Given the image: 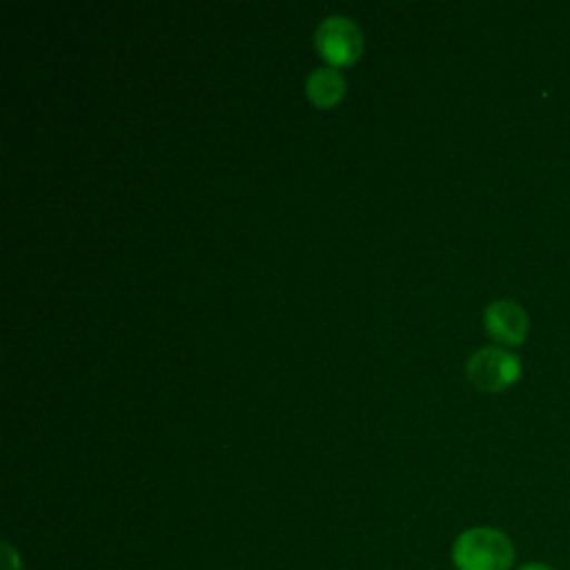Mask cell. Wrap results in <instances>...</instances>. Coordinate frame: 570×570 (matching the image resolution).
Segmentation results:
<instances>
[{"instance_id":"cell-1","label":"cell","mask_w":570,"mask_h":570,"mask_svg":"<svg viewBox=\"0 0 570 570\" xmlns=\"http://www.w3.org/2000/svg\"><path fill=\"white\" fill-rule=\"evenodd\" d=\"M512 557L510 539L494 528H470L452 546L456 570H508Z\"/></svg>"},{"instance_id":"cell-2","label":"cell","mask_w":570,"mask_h":570,"mask_svg":"<svg viewBox=\"0 0 570 570\" xmlns=\"http://www.w3.org/2000/svg\"><path fill=\"white\" fill-rule=\"evenodd\" d=\"M363 31L347 16H327L316 24L314 47L332 69L352 67L363 53Z\"/></svg>"},{"instance_id":"cell-3","label":"cell","mask_w":570,"mask_h":570,"mask_svg":"<svg viewBox=\"0 0 570 570\" xmlns=\"http://www.w3.org/2000/svg\"><path fill=\"white\" fill-rule=\"evenodd\" d=\"M465 374L474 387L483 392H501L519 381L521 363L514 354L501 347H483L468 358Z\"/></svg>"},{"instance_id":"cell-4","label":"cell","mask_w":570,"mask_h":570,"mask_svg":"<svg viewBox=\"0 0 570 570\" xmlns=\"http://www.w3.org/2000/svg\"><path fill=\"white\" fill-rule=\"evenodd\" d=\"M483 325L494 341L503 345H519L528 332V316L514 301H494L485 307Z\"/></svg>"},{"instance_id":"cell-5","label":"cell","mask_w":570,"mask_h":570,"mask_svg":"<svg viewBox=\"0 0 570 570\" xmlns=\"http://www.w3.org/2000/svg\"><path fill=\"white\" fill-rule=\"evenodd\" d=\"M305 96L318 109H332L345 98V78L338 69L318 67L305 80Z\"/></svg>"},{"instance_id":"cell-6","label":"cell","mask_w":570,"mask_h":570,"mask_svg":"<svg viewBox=\"0 0 570 570\" xmlns=\"http://www.w3.org/2000/svg\"><path fill=\"white\" fill-rule=\"evenodd\" d=\"M519 570H552V568H548V566H543V563H528V566H523V568H519Z\"/></svg>"}]
</instances>
